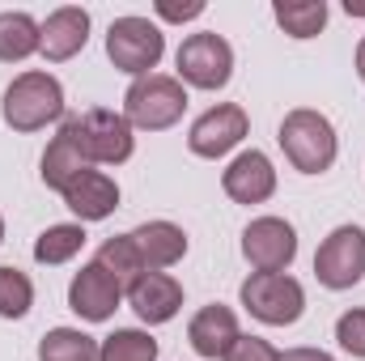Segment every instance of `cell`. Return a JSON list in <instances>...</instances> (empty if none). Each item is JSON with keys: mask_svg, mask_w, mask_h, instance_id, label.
Segmentation results:
<instances>
[{"mask_svg": "<svg viewBox=\"0 0 365 361\" xmlns=\"http://www.w3.org/2000/svg\"><path fill=\"white\" fill-rule=\"evenodd\" d=\"M314 276L327 289H353L365 276V230L361 225H340L323 238L314 251Z\"/></svg>", "mask_w": 365, "mask_h": 361, "instance_id": "obj_8", "label": "cell"}, {"mask_svg": "<svg viewBox=\"0 0 365 361\" xmlns=\"http://www.w3.org/2000/svg\"><path fill=\"white\" fill-rule=\"evenodd\" d=\"M73 145L81 149V158L90 166H119L132 158L136 141H132V123L119 115V111H106V106H93L86 115H73L64 119Z\"/></svg>", "mask_w": 365, "mask_h": 361, "instance_id": "obj_2", "label": "cell"}, {"mask_svg": "<svg viewBox=\"0 0 365 361\" xmlns=\"http://www.w3.org/2000/svg\"><path fill=\"white\" fill-rule=\"evenodd\" d=\"M98 361H158V340L136 327H119L98 345Z\"/></svg>", "mask_w": 365, "mask_h": 361, "instance_id": "obj_24", "label": "cell"}, {"mask_svg": "<svg viewBox=\"0 0 365 361\" xmlns=\"http://www.w3.org/2000/svg\"><path fill=\"white\" fill-rule=\"evenodd\" d=\"M276 141H280L284 158L293 162V171H302V175H323V171H331V162H336V153H340V141H336L331 119L319 115V111H310V106L289 111V115L280 119V136H276Z\"/></svg>", "mask_w": 365, "mask_h": 361, "instance_id": "obj_1", "label": "cell"}, {"mask_svg": "<svg viewBox=\"0 0 365 361\" xmlns=\"http://www.w3.org/2000/svg\"><path fill=\"white\" fill-rule=\"evenodd\" d=\"M38 361H98V340L77 327H56L38 340Z\"/></svg>", "mask_w": 365, "mask_h": 361, "instance_id": "obj_21", "label": "cell"}, {"mask_svg": "<svg viewBox=\"0 0 365 361\" xmlns=\"http://www.w3.org/2000/svg\"><path fill=\"white\" fill-rule=\"evenodd\" d=\"M86 43H90V13H86V9L64 4V9H56V13L43 21V47H38V51H43L51 64L73 60Z\"/></svg>", "mask_w": 365, "mask_h": 361, "instance_id": "obj_15", "label": "cell"}, {"mask_svg": "<svg viewBox=\"0 0 365 361\" xmlns=\"http://www.w3.org/2000/svg\"><path fill=\"white\" fill-rule=\"evenodd\" d=\"M357 77L365 81V39L357 43Z\"/></svg>", "mask_w": 365, "mask_h": 361, "instance_id": "obj_30", "label": "cell"}, {"mask_svg": "<svg viewBox=\"0 0 365 361\" xmlns=\"http://www.w3.org/2000/svg\"><path fill=\"white\" fill-rule=\"evenodd\" d=\"M166 51V34L149 17H115L106 30V56L128 77H149Z\"/></svg>", "mask_w": 365, "mask_h": 361, "instance_id": "obj_5", "label": "cell"}, {"mask_svg": "<svg viewBox=\"0 0 365 361\" xmlns=\"http://www.w3.org/2000/svg\"><path fill=\"white\" fill-rule=\"evenodd\" d=\"M34 306V285L17 268H0V319H21Z\"/></svg>", "mask_w": 365, "mask_h": 361, "instance_id": "obj_25", "label": "cell"}, {"mask_svg": "<svg viewBox=\"0 0 365 361\" xmlns=\"http://www.w3.org/2000/svg\"><path fill=\"white\" fill-rule=\"evenodd\" d=\"M119 302H123V285L102 268V264H86V268L73 276V285H68L73 315H81L90 323H106L119 310Z\"/></svg>", "mask_w": 365, "mask_h": 361, "instance_id": "obj_11", "label": "cell"}, {"mask_svg": "<svg viewBox=\"0 0 365 361\" xmlns=\"http://www.w3.org/2000/svg\"><path fill=\"white\" fill-rule=\"evenodd\" d=\"M336 340H340V349H344L349 357H365V306L344 310V315L336 319Z\"/></svg>", "mask_w": 365, "mask_h": 361, "instance_id": "obj_26", "label": "cell"}, {"mask_svg": "<svg viewBox=\"0 0 365 361\" xmlns=\"http://www.w3.org/2000/svg\"><path fill=\"white\" fill-rule=\"evenodd\" d=\"M128 302H132V310L140 315V323L158 327V323H170V319L179 315L182 285L175 276H166V272H145V276L128 289Z\"/></svg>", "mask_w": 365, "mask_h": 361, "instance_id": "obj_13", "label": "cell"}, {"mask_svg": "<svg viewBox=\"0 0 365 361\" xmlns=\"http://www.w3.org/2000/svg\"><path fill=\"white\" fill-rule=\"evenodd\" d=\"M182 111H187V90H182L179 77H166V73L136 77L123 93V119L132 128H145V132L175 128L182 119Z\"/></svg>", "mask_w": 365, "mask_h": 361, "instance_id": "obj_4", "label": "cell"}, {"mask_svg": "<svg viewBox=\"0 0 365 361\" xmlns=\"http://www.w3.org/2000/svg\"><path fill=\"white\" fill-rule=\"evenodd\" d=\"M60 195H64V204L81 217V225H86V221H106V217L119 208V187H115L110 175H102V171H81Z\"/></svg>", "mask_w": 365, "mask_h": 361, "instance_id": "obj_17", "label": "cell"}, {"mask_svg": "<svg viewBox=\"0 0 365 361\" xmlns=\"http://www.w3.org/2000/svg\"><path fill=\"white\" fill-rule=\"evenodd\" d=\"M251 132V119L238 102H221L212 111H204L191 132H187V145L195 158H225L234 145H242V136Z\"/></svg>", "mask_w": 365, "mask_h": 361, "instance_id": "obj_10", "label": "cell"}, {"mask_svg": "<svg viewBox=\"0 0 365 361\" xmlns=\"http://www.w3.org/2000/svg\"><path fill=\"white\" fill-rule=\"evenodd\" d=\"M221 361H276V349L268 340H259V336H238V345Z\"/></svg>", "mask_w": 365, "mask_h": 361, "instance_id": "obj_27", "label": "cell"}, {"mask_svg": "<svg viewBox=\"0 0 365 361\" xmlns=\"http://www.w3.org/2000/svg\"><path fill=\"white\" fill-rule=\"evenodd\" d=\"M81 171H90V162L81 158V149L73 145V136H68V128L60 123V132H56V141L47 145V153H43V183L47 187H56V191H64L68 183L77 179Z\"/></svg>", "mask_w": 365, "mask_h": 361, "instance_id": "obj_19", "label": "cell"}, {"mask_svg": "<svg viewBox=\"0 0 365 361\" xmlns=\"http://www.w3.org/2000/svg\"><path fill=\"white\" fill-rule=\"evenodd\" d=\"M272 17L289 39H314L327 26V4L323 0H276Z\"/></svg>", "mask_w": 365, "mask_h": 361, "instance_id": "obj_20", "label": "cell"}, {"mask_svg": "<svg viewBox=\"0 0 365 361\" xmlns=\"http://www.w3.org/2000/svg\"><path fill=\"white\" fill-rule=\"evenodd\" d=\"M238 319H234V310L230 306H221V302H212V306H204L195 319H191V327H187V340H191V349L200 353V357L217 361L225 357L234 345H238Z\"/></svg>", "mask_w": 365, "mask_h": 361, "instance_id": "obj_16", "label": "cell"}, {"mask_svg": "<svg viewBox=\"0 0 365 361\" xmlns=\"http://www.w3.org/2000/svg\"><path fill=\"white\" fill-rule=\"evenodd\" d=\"M38 47H43V26L30 13H17V9L0 13V60L4 64L30 60Z\"/></svg>", "mask_w": 365, "mask_h": 361, "instance_id": "obj_18", "label": "cell"}, {"mask_svg": "<svg viewBox=\"0 0 365 361\" xmlns=\"http://www.w3.org/2000/svg\"><path fill=\"white\" fill-rule=\"evenodd\" d=\"M93 264H102V268L110 272V276H115L123 289H132V285L145 276V264H140V255H136V247H132V238H128V234H119V238H106V243L98 247Z\"/></svg>", "mask_w": 365, "mask_h": 361, "instance_id": "obj_22", "label": "cell"}, {"mask_svg": "<svg viewBox=\"0 0 365 361\" xmlns=\"http://www.w3.org/2000/svg\"><path fill=\"white\" fill-rule=\"evenodd\" d=\"M276 361H336V357L323 353V349H284V353H276Z\"/></svg>", "mask_w": 365, "mask_h": 361, "instance_id": "obj_29", "label": "cell"}, {"mask_svg": "<svg viewBox=\"0 0 365 361\" xmlns=\"http://www.w3.org/2000/svg\"><path fill=\"white\" fill-rule=\"evenodd\" d=\"M86 247V230L81 225H51L34 238V260L56 268V264H68L77 251Z\"/></svg>", "mask_w": 365, "mask_h": 361, "instance_id": "obj_23", "label": "cell"}, {"mask_svg": "<svg viewBox=\"0 0 365 361\" xmlns=\"http://www.w3.org/2000/svg\"><path fill=\"white\" fill-rule=\"evenodd\" d=\"M0 243H4V217H0Z\"/></svg>", "mask_w": 365, "mask_h": 361, "instance_id": "obj_31", "label": "cell"}, {"mask_svg": "<svg viewBox=\"0 0 365 361\" xmlns=\"http://www.w3.org/2000/svg\"><path fill=\"white\" fill-rule=\"evenodd\" d=\"M221 187H225V195L238 200V204H264V200H272L276 171H272V162H268V153H259V149L238 153V158L225 166Z\"/></svg>", "mask_w": 365, "mask_h": 361, "instance_id": "obj_12", "label": "cell"}, {"mask_svg": "<svg viewBox=\"0 0 365 361\" xmlns=\"http://www.w3.org/2000/svg\"><path fill=\"white\" fill-rule=\"evenodd\" d=\"M128 238H132V247H136L145 272L175 268L182 255H187V234H182L175 221H145V225H136Z\"/></svg>", "mask_w": 365, "mask_h": 361, "instance_id": "obj_14", "label": "cell"}, {"mask_svg": "<svg viewBox=\"0 0 365 361\" xmlns=\"http://www.w3.org/2000/svg\"><path fill=\"white\" fill-rule=\"evenodd\" d=\"M238 293H242V306L268 327H289L306 310V289L289 272H255L242 280Z\"/></svg>", "mask_w": 365, "mask_h": 361, "instance_id": "obj_6", "label": "cell"}, {"mask_svg": "<svg viewBox=\"0 0 365 361\" xmlns=\"http://www.w3.org/2000/svg\"><path fill=\"white\" fill-rule=\"evenodd\" d=\"M234 73V47L217 30H200L179 47V81L195 90H221Z\"/></svg>", "mask_w": 365, "mask_h": 361, "instance_id": "obj_7", "label": "cell"}, {"mask_svg": "<svg viewBox=\"0 0 365 361\" xmlns=\"http://www.w3.org/2000/svg\"><path fill=\"white\" fill-rule=\"evenodd\" d=\"M242 255L255 272H284L297 255V230L284 217H255L242 230Z\"/></svg>", "mask_w": 365, "mask_h": 361, "instance_id": "obj_9", "label": "cell"}, {"mask_svg": "<svg viewBox=\"0 0 365 361\" xmlns=\"http://www.w3.org/2000/svg\"><path fill=\"white\" fill-rule=\"evenodd\" d=\"M204 13V0H187V4H175V0H158V17L162 21H191Z\"/></svg>", "mask_w": 365, "mask_h": 361, "instance_id": "obj_28", "label": "cell"}, {"mask_svg": "<svg viewBox=\"0 0 365 361\" xmlns=\"http://www.w3.org/2000/svg\"><path fill=\"white\" fill-rule=\"evenodd\" d=\"M0 115L13 132H38L64 115V90L51 73H21L4 90Z\"/></svg>", "mask_w": 365, "mask_h": 361, "instance_id": "obj_3", "label": "cell"}]
</instances>
